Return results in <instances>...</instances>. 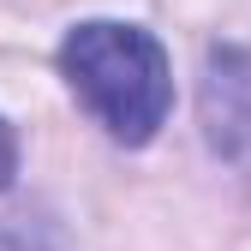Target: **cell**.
Segmentation results:
<instances>
[{
	"instance_id": "obj_1",
	"label": "cell",
	"mask_w": 251,
	"mask_h": 251,
	"mask_svg": "<svg viewBox=\"0 0 251 251\" xmlns=\"http://www.w3.org/2000/svg\"><path fill=\"white\" fill-rule=\"evenodd\" d=\"M60 72L72 96L108 126L120 144H150L174 108V66L168 48L138 24H78L60 42Z\"/></svg>"
},
{
	"instance_id": "obj_2",
	"label": "cell",
	"mask_w": 251,
	"mask_h": 251,
	"mask_svg": "<svg viewBox=\"0 0 251 251\" xmlns=\"http://www.w3.org/2000/svg\"><path fill=\"white\" fill-rule=\"evenodd\" d=\"M203 138L227 162H251V48H209V60H203Z\"/></svg>"
},
{
	"instance_id": "obj_3",
	"label": "cell",
	"mask_w": 251,
	"mask_h": 251,
	"mask_svg": "<svg viewBox=\"0 0 251 251\" xmlns=\"http://www.w3.org/2000/svg\"><path fill=\"white\" fill-rule=\"evenodd\" d=\"M12 174H18V138H12V126L0 120V192L12 185Z\"/></svg>"
},
{
	"instance_id": "obj_4",
	"label": "cell",
	"mask_w": 251,
	"mask_h": 251,
	"mask_svg": "<svg viewBox=\"0 0 251 251\" xmlns=\"http://www.w3.org/2000/svg\"><path fill=\"white\" fill-rule=\"evenodd\" d=\"M0 251H42L30 233H0Z\"/></svg>"
}]
</instances>
